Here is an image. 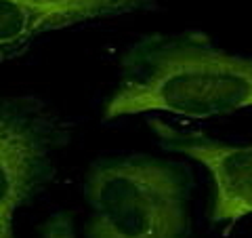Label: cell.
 Returning a JSON list of instances; mask_svg holds the SVG:
<instances>
[{
	"label": "cell",
	"instance_id": "obj_4",
	"mask_svg": "<svg viewBox=\"0 0 252 238\" xmlns=\"http://www.w3.org/2000/svg\"><path fill=\"white\" fill-rule=\"evenodd\" d=\"M164 152L200 162L212 177L210 224H238L252 215V144H225L202 131L177 129L164 120H149Z\"/></svg>",
	"mask_w": 252,
	"mask_h": 238
},
{
	"label": "cell",
	"instance_id": "obj_5",
	"mask_svg": "<svg viewBox=\"0 0 252 238\" xmlns=\"http://www.w3.org/2000/svg\"><path fill=\"white\" fill-rule=\"evenodd\" d=\"M158 0H0V63L49 32L156 9Z\"/></svg>",
	"mask_w": 252,
	"mask_h": 238
},
{
	"label": "cell",
	"instance_id": "obj_6",
	"mask_svg": "<svg viewBox=\"0 0 252 238\" xmlns=\"http://www.w3.org/2000/svg\"><path fill=\"white\" fill-rule=\"evenodd\" d=\"M42 238H78L74 230V217L69 211L53 213L40 228Z\"/></svg>",
	"mask_w": 252,
	"mask_h": 238
},
{
	"label": "cell",
	"instance_id": "obj_3",
	"mask_svg": "<svg viewBox=\"0 0 252 238\" xmlns=\"http://www.w3.org/2000/svg\"><path fill=\"white\" fill-rule=\"evenodd\" d=\"M74 124L36 95L0 93V238H15V213L57 177Z\"/></svg>",
	"mask_w": 252,
	"mask_h": 238
},
{
	"label": "cell",
	"instance_id": "obj_1",
	"mask_svg": "<svg viewBox=\"0 0 252 238\" xmlns=\"http://www.w3.org/2000/svg\"><path fill=\"white\" fill-rule=\"evenodd\" d=\"M252 108V57L229 53L202 30L149 32L124 49L103 120L168 112L191 120Z\"/></svg>",
	"mask_w": 252,
	"mask_h": 238
},
{
	"label": "cell",
	"instance_id": "obj_2",
	"mask_svg": "<svg viewBox=\"0 0 252 238\" xmlns=\"http://www.w3.org/2000/svg\"><path fill=\"white\" fill-rule=\"evenodd\" d=\"M193 179L154 154L99 156L84 177L86 238H189Z\"/></svg>",
	"mask_w": 252,
	"mask_h": 238
}]
</instances>
